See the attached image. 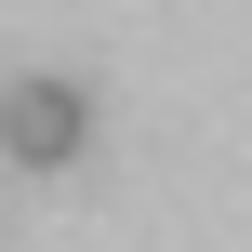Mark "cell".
I'll return each instance as SVG.
<instances>
[{
    "instance_id": "cell-1",
    "label": "cell",
    "mask_w": 252,
    "mask_h": 252,
    "mask_svg": "<svg viewBox=\"0 0 252 252\" xmlns=\"http://www.w3.org/2000/svg\"><path fill=\"white\" fill-rule=\"evenodd\" d=\"M0 133H13V159H80L93 93H80V80H13V93H0Z\"/></svg>"
}]
</instances>
